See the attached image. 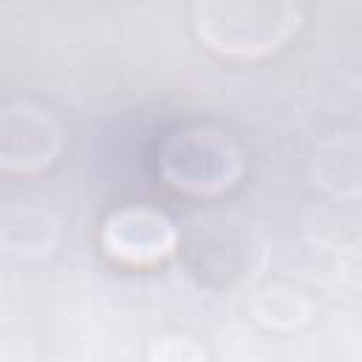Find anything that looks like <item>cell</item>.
Masks as SVG:
<instances>
[{"mask_svg": "<svg viewBox=\"0 0 362 362\" xmlns=\"http://www.w3.org/2000/svg\"><path fill=\"white\" fill-rule=\"evenodd\" d=\"M300 25L297 0H195V31L218 54L263 57Z\"/></svg>", "mask_w": 362, "mask_h": 362, "instance_id": "cell-1", "label": "cell"}, {"mask_svg": "<svg viewBox=\"0 0 362 362\" xmlns=\"http://www.w3.org/2000/svg\"><path fill=\"white\" fill-rule=\"evenodd\" d=\"M158 167L170 187L195 195H212L232 187L240 173V153L229 136L195 127L164 141Z\"/></svg>", "mask_w": 362, "mask_h": 362, "instance_id": "cell-2", "label": "cell"}, {"mask_svg": "<svg viewBox=\"0 0 362 362\" xmlns=\"http://www.w3.org/2000/svg\"><path fill=\"white\" fill-rule=\"evenodd\" d=\"M59 144V127L45 110L25 102L0 107V170H40L54 161Z\"/></svg>", "mask_w": 362, "mask_h": 362, "instance_id": "cell-3", "label": "cell"}, {"mask_svg": "<svg viewBox=\"0 0 362 362\" xmlns=\"http://www.w3.org/2000/svg\"><path fill=\"white\" fill-rule=\"evenodd\" d=\"M102 246L110 257L133 266L156 263L175 249V229L150 206H124L105 221Z\"/></svg>", "mask_w": 362, "mask_h": 362, "instance_id": "cell-4", "label": "cell"}]
</instances>
